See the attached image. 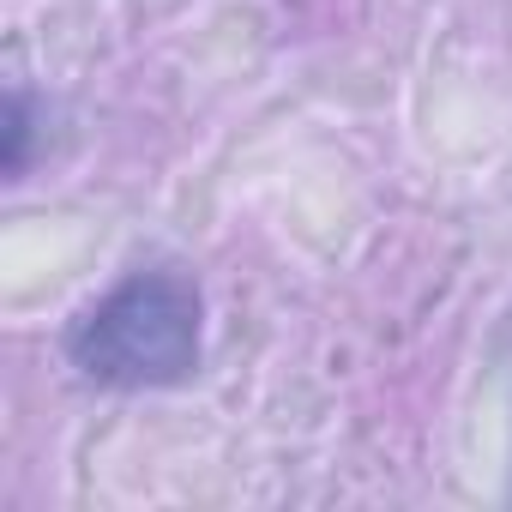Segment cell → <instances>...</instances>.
<instances>
[{"label":"cell","mask_w":512,"mask_h":512,"mask_svg":"<svg viewBox=\"0 0 512 512\" xmlns=\"http://www.w3.org/2000/svg\"><path fill=\"white\" fill-rule=\"evenodd\" d=\"M494 368H500V386H506V416H512V314L500 320L494 332ZM506 500H512V464H506Z\"/></svg>","instance_id":"obj_3"},{"label":"cell","mask_w":512,"mask_h":512,"mask_svg":"<svg viewBox=\"0 0 512 512\" xmlns=\"http://www.w3.org/2000/svg\"><path fill=\"white\" fill-rule=\"evenodd\" d=\"M43 157H49V103L25 79H13L7 109H0V169H7V181H25Z\"/></svg>","instance_id":"obj_2"},{"label":"cell","mask_w":512,"mask_h":512,"mask_svg":"<svg viewBox=\"0 0 512 512\" xmlns=\"http://www.w3.org/2000/svg\"><path fill=\"white\" fill-rule=\"evenodd\" d=\"M67 368L97 392H175L205 368V290L181 266H133L61 332Z\"/></svg>","instance_id":"obj_1"}]
</instances>
